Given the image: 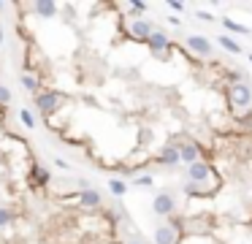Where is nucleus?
Masks as SVG:
<instances>
[{
	"label": "nucleus",
	"instance_id": "obj_2",
	"mask_svg": "<svg viewBox=\"0 0 252 244\" xmlns=\"http://www.w3.org/2000/svg\"><path fill=\"white\" fill-rule=\"evenodd\" d=\"M228 100L233 109H244V106L252 103V87L247 81H239V84H230L228 87Z\"/></svg>",
	"mask_w": 252,
	"mask_h": 244
},
{
	"label": "nucleus",
	"instance_id": "obj_12",
	"mask_svg": "<svg viewBox=\"0 0 252 244\" xmlns=\"http://www.w3.org/2000/svg\"><path fill=\"white\" fill-rule=\"evenodd\" d=\"M155 242H158V244H176V242H179V233H176L171 225H163V228L155 231Z\"/></svg>",
	"mask_w": 252,
	"mask_h": 244
},
{
	"label": "nucleus",
	"instance_id": "obj_17",
	"mask_svg": "<svg viewBox=\"0 0 252 244\" xmlns=\"http://www.w3.org/2000/svg\"><path fill=\"white\" fill-rule=\"evenodd\" d=\"M184 193H187L190 198H201V195H206V190L201 185H193V182H184Z\"/></svg>",
	"mask_w": 252,
	"mask_h": 244
},
{
	"label": "nucleus",
	"instance_id": "obj_6",
	"mask_svg": "<svg viewBox=\"0 0 252 244\" xmlns=\"http://www.w3.org/2000/svg\"><path fill=\"white\" fill-rule=\"evenodd\" d=\"M187 49L195 54H201V57H209L211 54V41L204 38V35H190L187 38Z\"/></svg>",
	"mask_w": 252,
	"mask_h": 244
},
{
	"label": "nucleus",
	"instance_id": "obj_5",
	"mask_svg": "<svg viewBox=\"0 0 252 244\" xmlns=\"http://www.w3.org/2000/svg\"><path fill=\"white\" fill-rule=\"evenodd\" d=\"M152 209H155V215L171 217V215H174V209H176L174 195H171V193H158V195H155V201H152Z\"/></svg>",
	"mask_w": 252,
	"mask_h": 244
},
{
	"label": "nucleus",
	"instance_id": "obj_10",
	"mask_svg": "<svg viewBox=\"0 0 252 244\" xmlns=\"http://www.w3.org/2000/svg\"><path fill=\"white\" fill-rule=\"evenodd\" d=\"M158 163L160 166H176V163H179V146L165 144L163 149H160V155H158Z\"/></svg>",
	"mask_w": 252,
	"mask_h": 244
},
{
	"label": "nucleus",
	"instance_id": "obj_26",
	"mask_svg": "<svg viewBox=\"0 0 252 244\" xmlns=\"http://www.w3.org/2000/svg\"><path fill=\"white\" fill-rule=\"evenodd\" d=\"M0 44H3V27H0Z\"/></svg>",
	"mask_w": 252,
	"mask_h": 244
},
{
	"label": "nucleus",
	"instance_id": "obj_9",
	"mask_svg": "<svg viewBox=\"0 0 252 244\" xmlns=\"http://www.w3.org/2000/svg\"><path fill=\"white\" fill-rule=\"evenodd\" d=\"M198 157H201V149H198V144H182L179 146V163H184V166H193V163H198Z\"/></svg>",
	"mask_w": 252,
	"mask_h": 244
},
{
	"label": "nucleus",
	"instance_id": "obj_16",
	"mask_svg": "<svg viewBox=\"0 0 252 244\" xmlns=\"http://www.w3.org/2000/svg\"><path fill=\"white\" fill-rule=\"evenodd\" d=\"M223 27L228 30V33H236V35H250V33H252L247 24H239L236 19H223Z\"/></svg>",
	"mask_w": 252,
	"mask_h": 244
},
{
	"label": "nucleus",
	"instance_id": "obj_23",
	"mask_svg": "<svg viewBox=\"0 0 252 244\" xmlns=\"http://www.w3.org/2000/svg\"><path fill=\"white\" fill-rule=\"evenodd\" d=\"M136 185H141V187L152 185V176H136Z\"/></svg>",
	"mask_w": 252,
	"mask_h": 244
},
{
	"label": "nucleus",
	"instance_id": "obj_7",
	"mask_svg": "<svg viewBox=\"0 0 252 244\" xmlns=\"http://www.w3.org/2000/svg\"><path fill=\"white\" fill-rule=\"evenodd\" d=\"M49 182H52V174L46 169H41V166H33V171H30V187L33 190H44Z\"/></svg>",
	"mask_w": 252,
	"mask_h": 244
},
{
	"label": "nucleus",
	"instance_id": "obj_18",
	"mask_svg": "<svg viewBox=\"0 0 252 244\" xmlns=\"http://www.w3.org/2000/svg\"><path fill=\"white\" fill-rule=\"evenodd\" d=\"M109 190H112L114 195H125V190H128V187H125L122 179H109Z\"/></svg>",
	"mask_w": 252,
	"mask_h": 244
},
{
	"label": "nucleus",
	"instance_id": "obj_1",
	"mask_svg": "<svg viewBox=\"0 0 252 244\" xmlns=\"http://www.w3.org/2000/svg\"><path fill=\"white\" fill-rule=\"evenodd\" d=\"M60 100H63V95H60L57 90H44V93L35 95V106H38V111L44 114V120H49V117L60 109Z\"/></svg>",
	"mask_w": 252,
	"mask_h": 244
},
{
	"label": "nucleus",
	"instance_id": "obj_11",
	"mask_svg": "<svg viewBox=\"0 0 252 244\" xmlns=\"http://www.w3.org/2000/svg\"><path fill=\"white\" fill-rule=\"evenodd\" d=\"M130 33L138 41H147L149 35H152V24H149L147 19H133V22H130Z\"/></svg>",
	"mask_w": 252,
	"mask_h": 244
},
{
	"label": "nucleus",
	"instance_id": "obj_15",
	"mask_svg": "<svg viewBox=\"0 0 252 244\" xmlns=\"http://www.w3.org/2000/svg\"><path fill=\"white\" fill-rule=\"evenodd\" d=\"M22 87L27 90V93L38 95V87H41V79H38L35 73H22Z\"/></svg>",
	"mask_w": 252,
	"mask_h": 244
},
{
	"label": "nucleus",
	"instance_id": "obj_24",
	"mask_svg": "<svg viewBox=\"0 0 252 244\" xmlns=\"http://www.w3.org/2000/svg\"><path fill=\"white\" fill-rule=\"evenodd\" d=\"M168 6H171V11H176V14L184 11V6H182V3H176V0H174V3H168Z\"/></svg>",
	"mask_w": 252,
	"mask_h": 244
},
{
	"label": "nucleus",
	"instance_id": "obj_27",
	"mask_svg": "<svg viewBox=\"0 0 252 244\" xmlns=\"http://www.w3.org/2000/svg\"><path fill=\"white\" fill-rule=\"evenodd\" d=\"M128 244H141V242H128Z\"/></svg>",
	"mask_w": 252,
	"mask_h": 244
},
{
	"label": "nucleus",
	"instance_id": "obj_21",
	"mask_svg": "<svg viewBox=\"0 0 252 244\" xmlns=\"http://www.w3.org/2000/svg\"><path fill=\"white\" fill-rule=\"evenodd\" d=\"M8 100H11V90H8L6 84H0V109H6Z\"/></svg>",
	"mask_w": 252,
	"mask_h": 244
},
{
	"label": "nucleus",
	"instance_id": "obj_13",
	"mask_svg": "<svg viewBox=\"0 0 252 244\" xmlns=\"http://www.w3.org/2000/svg\"><path fill=\"white\" fill-rule=\"evenodd\" d=\"M33 11L38 14L41 19H52L54 11H57V6H54V3H46V0H41V3H33Z\"/></svg>",
	"mask_w": 252,
	"mask_h": 244
},
{
	"label": "nucleus",
	"instance_id": "obj_8",
	"mask_svg": "<svg viewBox=\"0 0 252 244\" xmlns=\"http://www.w3.org/2000/svg\"><path fill=\"white\" fill-rule=\"evenodd\" d=\"M76 198H79V203H82L84 209H98L100 206V193L92 190V187H84L82 193H76Z\"/></svg>",
	"mask_w": 252,
	"mask_h": 244
},
{
	"label": "nucleus",
	"instance_id": "obj_28",
	"mask_svg": "<svg viewBox=\"0 0 252 244\" xmlns=\"http://www.w3.org/2000/svg\"><path fill=\"white\" fill-rule=\"evenodd\" d=\"M250 63H252V54H250Z\"/></svg>",
	"mask_w": 252,
	"mask_h": 244
},
{
	"label": "nucleus",
	"instance_id": "obj_19",
	"mask_svg": "<svg viewBox=\"0 0 252 244\" xmlns=\"http://www.w3.org/2000/svg\"><path fill=\"white\" fill-rule=\"evenodd\" d=\"M14 222V212L11 209H3V206H0V228H8Z\"/></svg>",
	"mask_w": 252,
	"mask_h": 244
},
{
	"label": "nucleus",
	"instance_id": "obj_4",
	"mask_svg": "<svg viewBox=\"0 0 252 244\" xmlns=\"http://www.w3.org/2000/svg\"><path fill=\"white\" fill-rule=\"evenodd\" d=\"M144 44H147L149 52L158 54V57H160V54H165L171 47H174V44L168 41V35H165V33H158V30H152V35H149V38L144 41Z\"/></svg>",
	"mask_w": 252,
	"mask_h": 244
},
{
	"label": "nucleus",
	"instance_id": "obj_22",
	"mask_svg": "<svg viewBox=\"0 0 252 244\" xmlns=\"http://www.w3.org/2000/svg\"><path fill=\"white\" fill-rule=\"evenodd\" d=\"M128 8H130V11H136V14L147 11V6H144V3H128Z\"/></svg>",
	"mask_w": 252,
	"mask_h": 244
},
{
	"label": "nucleus",
	"instance_id": "obj_25",
	"mask_svg": "<svg viewBox=\"0 0 252 244\" xmlns=\"http://www.w3.org/2000/svg\"><path fill=\"white\" fill-rule=\"evenodd\" d=\"M198 19H204V22H214V17H211V14H206V11H201Z\"/></svg>",
	"mask_w": 252,
	"mask_h": 244
},
{
	"label": "nucleus",
	"instance_id": "obj_20",
	"mask_svg": "<svg viewBox=\"0 0 252 244\" xmlns=\"http://www.w3.org/2000/svg\"><path fill=\"white\" fill-rule=\"evenodd\" d=\"M19 120L24 122V128H35V117L30 114L27 109H22V111H19Z\"/></svg>",
	"mask_w": 252,
	"mask_h": 244
},
{
	"label": "nucleus",
	"instance_id": "obj_3",
	"mask_svg": "<svg viewBox=\"0 0 252 244\" xmlns=\"http://www.w3.org/2000/svg\"><path fill=\"white\" fill-rule=\"evenodd\" d=\"M209 179H211V166H209V163H201L198 160V163H193V166H187V182L204 187Z\"/></svg>",
	"mask_w": 252,
	"mask_h": 244
},
{
	"label": "nucleus",
	"instance_id": "obj_14",
	"mask_svg": "<svg viewBox=\"0 0 252 244\" xmlns=\"http://www.w3.org/2000/svg\"><path fill=\"white\" fill-rule=\"evenodd\" d=\"M217 44L225 49V52H230V54H241V44L236 38H230V35H220Z\"/></svg>",
	"mask_w": 252,
	"mask_h": 244
}]
</instances>
